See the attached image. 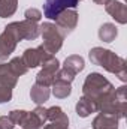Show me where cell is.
<instances>
[{
    "label": "cell",
    "instance_id": "obj_1",
    "mask_svg": "<svg viewBox=\"0 0 127 129\" xmlns=\"http://www.w3.org/2000/svg\"><path fill=\"white\" fill-rule=\"evenodd\" d=\"M88 56H90L91 63L102 66L103 69H106L111 74H115L123 83L127 81V66L126 60L123 57L117 56L111 50H105L100 47H94L93 50H90Z\"/></svg>",
    "mask_w": 127,
    "mask_h": 129
},
{
    "label": "cell",
    "instance_id": "obj_2",
    "mask_svg": "<svg viewBox=\"0 0 127 129\" xmlns=\"http://www.w3.org/2000/svg\"><path fill=\"white\" fill-rule=\"evenodd\" d=\"M20 41H24L20 21L8 24L0 35V63H5L8 60V57L15 51Z\"/></svg>",
    "mask_w": 127,
    "mask_h": 129
},
{
    "label": "cell",
    "instance_id": "obj_3",
    "mask_svg": "<svg viewBox=\"0 0 127 129\" xmlns=\"http://www.w3.org/2000/svg\"><path fill=\"white\" fill-rule=\"evenodd\" d=\"M112 90L114 86L99 72H91L90 75H87L82 86V95L85 98H90L94 102H97L100 98L106 96Z\"/></svg>",
    "mask_w": 127,
    "mask_h": 129
},
{
    "label": "cell",
    "instance_id": "obj_4",
    "mask_svg": "<svg viewBox=\"0 0 127 129\" xmlns=\"http://www.w3.org/2000/svg\"><path fill=\"white\" fill-rule=\"evenodd\" d=\"M39 32L42 35V39H43V44L40 45L46 53L49 54H55L60 51V48L63 47V41L64 36L58 32V29L55 27V24L52 23H43L39 26Z\"/></svg>",
    "mask_w": 127,
    "mask_h": 129
},
{
    "label": "cell",
    "instance_id": "obj_5",
    "mask_svg": "<svg viewBox=\"0 0 127 129\" xmlns=\"http://www.w3.org/2000/svg\"><path fill=\"white\" fill-rule=\"evenodd\" d=\"M79 0H45L43 15L49 20H55L66 9H75Z\"/></svg>",
    "mask_w": 127,
    "mask_h": 129
},
{
    "label": "cell",
    "instance_id": "obj_6",
    "mask_svg": "<svg viewBox=\"0 0 127 129\" xmlns=\"http://www.w3.org/2000/svg\"><path fill=\"white\" fill-rule=\"evenodd\" d=\"M58 69H60V62H58L54 56H51L45 63L42 64L40 72L36 75V83L49 87V86L54 83V80H55V74H57Z\"/></svg>",
    "mask_w": 127,
    "mask_h": 129
},
{
    "label": "cell",
    "instance_id": "obj_7",
    "mask_svg": "<svg viewBox=\"0 0 127 129\" xmlns=\"http://www.w3.org/2000/svg\"><path fill=\"white\" fill-rule=\"evenodd\" d=\"M78 24V12L75 9H66L55 18V27L63 36H67L76 29Z\"/></svg>",
    "mask_w": 127,
    "mask_h": 129
},
{
    "label": "cell",
    "instance_id": "obj_8",
    "mask_svg": "<svg viewBox=\"0 0 127 129\" xmlns=\"http://www.w3.org/2000/svg\"><path fill=\"white\" fill-rule=\"evenodd\" d=\"M51 56L52 54L46 53L42 47H37V48H27L24 51V54L21 56V59H23L24 64L27 66V69H30V68L33 69V68H36L39 64L42 66Z\"/></svg>",
    "mask_w": 127,
    "mask_h": 129
},
{
    "label": "cell",
    "instance_id": "obj_9",
    "mask_svg": "<svg viewBox=\"0 0 127 129\" xmlns=\"http://www.w3.org/2000/svg\"><path fill=\"white\" fill-rule=\"evenodd\" d=\"M106 12L120 24H126L127 23V8L124 3L118 2V0H109L105 5Z\"/></svg>",
    "mask_w": 127,
    "mask_h": 129
},
{
    "label": "cell",
    "instance_id": "obj_10",
    "mask_svg": "<svg viewBox=\"0 0 127 129\" xmlns=\"http://www.w3.org/2000/svg\"><path fill=\"white\" fill-rule=\"evenodd\" d=\"M93 129H118V119L111 114L99 113L93 120Z\"/></svg>",
    "mask_w": 127,
    "mask_h": 129
},
{
    "label": "cell",
    "instance_id": "obj_11",
    "mask_svg": "<svg viewBox=\"0 0 127 129\" xmlns=\"http://www.w3.org/2000/svg\"><path fill=\"white\" fill-rule=\"evenodd\" d=\"M18 77H15V74L11 71L8 63H0V87H8V89H14L17 86Z\"/></svg>",
    "mask_w": 127,
    "mask_h": 129
},
{
    "label": "cell",
    "instance_id": "obj_12",
    "mask_svg": "<svg viewBox=\"0 0 127 129\" xmlns=\"http://www.w3.org/2000/svg\"><path fill=\"white\" fill-rule=\"evenodd\" d=\"M51 95V89L46 87V86H42V84H37L34 83L30 90V98L36 105H43V102L48 101V98Z\"/></svg>",
    "mask_w": 127,
    "mask_h": 129
},
{
    "label": "cell",
    "instance_id": "obj_13",
    "mask_svg": "<svg viewBox=\"0 0 127 129\" xmlns=\"http://www.w3.org/2000/svg\"><path fill=\"white\" fill-rule=\"evenodd\" d=\"M75 110H76V114L79 117H88L91 113H97V105H96L94 101H91L90 98L82 96L78 101Z\"/></svg>",
    "mask_w": 127,
    "mask_h": 129
},
{
    "label": "cell",
    "instance_id": "obj_14",
    "mask_svg": "<svg viewBox=\"0 0 127 129\" xmlns=\"http://www.w3.org/2000/svg\"><path fill=\"white\" fill-rule=\"evenodd\" d=\"M21 24V32H23V38L26 41H34L40 32H39V24L34 23V21H30V20H23L20 21Z\"/></svg>",
    "mask_w": 127,
    "mask_h": 129
},
{
    "label": "cell",
    "instance_id": "obj_15",
    "mask_svg": "<svg viewBox=\"0 0 127 129\" xmlns=\"http://www.w3.org/2000/svg\"><path fill=\"white\" fill-rule=\"evenodd\" d=\"M72 92V87H70V83L63 81V80H54V83L51 84V93L58 99H64L70 95Z\"/></svg>",
    "mask_w": 127,
    "mask_h": 129
},
{
    "label": "cell",
    "instance_id": "obj_16",
    "mask_svg": "<svg viewBox=\"0 0 127 129\" xmlns=\"http://www.w3.org/2000/svg\"><path fill=\"white\" fill-rule=\"evenodd\" d=\"M64 69H67L69 72H72L73 75L79 74L84 68H85V62L81 56L78 54H73V56H69L66 60H64V64H63Z\"/></svg>",
    "mask_w": 127,
    "mask_h": 129
},
{
    "label": "cell",
    "instance_id": "obj_17",
    "mask_svg": "<svg viewBox=\"0 0 127 129\" xmlns=\"http://www.w3.org/2000/svg\"><path fill=\"white\" fill-rule=\"evenodd\" d=\"M117 35H118V30L112 23H105L99 29V38L103 42H112L117 38Z\"/></svg>",
    "mask_w": 127,
    "mask_h": 129
},
{
    "label": "cell",
    "instance_id": "obj_18",
    "mask_svg": "<svg viewBox=\"0 0 127 129\" xmlns=\"http://www.w3.org/2000/svg\"><path fill=\"white\" fill-rule=\"evenodd\" d=\"M18 0H0V18H8L15 14Z\"/></svg>",
    "mask_w": 127,
    "mask_h": 129
},
{
    "label": "cell",
    "instance_id": "obj_19",
    "mask_svg": "<svg viewBox=\"0 0 127 129\" xmlns=\"http://www.w3.org/2000/svg\"><path fill=\"white\" fill-rule=\"evenodd\" d=\"M46 122H69V117L60 107H51L46 108Z\"/></svg>",
    "mask_w": 127,
    "mask_h": 129
},
{
    "label": "cell",
    "instance_id": "obj_20",
    "mask_svg": "<svg viewBox=\"0 0 127 129\" xmlns=\"http://www.w3.org/2000/svg\"><path fill=\"white\" fill-rule=\"evenodd\" d=\"M20 126H21V129H43V123L32 111V113H27V116L24 117V120Z\"/></svg>",
    "mask_w": 127,
    "mask_h": 129
},
{
    "label": "cell",
    "instance_id": "obj_21",
    "mask_svg": "<svg viewBox=\"0 0 127 129\" xmlns=\"http://www.w3.org/2000/svg\"><path fill=\"white\" fill-rule=\"evenodd\" d=\"M9 68H11V71L15 74V77H21V75H24L29 69H27V66L24 64L23 62V59L21 57H14L11 62H9Z\"/></svg>",
    "mask_w": 127,
    "mask_h": 129
},
{
    "label": "cell",
    "instance_id": "obj_22",
    "mask_svg": "<svg viewBox=\"0 0 127 129\" xmlns=\"http://www.w3.org/2000/svg\"><path fill=\"white\" fill-rule=\"evenodd\" d=\"M27 113H29V111H24V110H12V111L9 113V116H8V117L12 120V123H14V125H18V126H20V125L23 123L24 117L27 116Z\"/></svg>",
    "mask_w": 127,
    "mask_h": 129
},
{
    "label": "cell",
    "instance_id": "obj_23",
    "mask_svg": "<svg viewBox=\"0 0 127 129\" xmlns=\"http://www.w3.org/2000/svg\"><path fill=\"white\" fill-rule=\"evenodd\" d=\"M24 17H26V20H30V21L37 23V21H40V18H42L43 15H42V12H40L39 9H36V8H29V9L24 12Z\"/></svg>",
    "mask_w": 127,
    "mask_h": 129
},
{
    "label": "cell",
    "instance_id": "obj_24",
    "mask_svg": "<svg viewBox=\"0 0 127 129\" xmlns=\"http://www.w3.org/2000/svg\"><path fill=\"white\" fill-rule=\"evenodd\" d=\"M43 129H69V122H48Z\"/></svg>",
    "mask_w": 127,
    "mask_h": 129
},
{
    "label": "cell",
    "instance_id": "obj_25",
    "mask_svg": "<svg viewBox=\"0 0 127 129\" xmlns=\"http://www.w3.org/2000/svg\"><path fill=\"white\" fill-rule=\"evenodd\" d=\"M11 99H12V89L0 87V104H3V102H9Z\"/></svg>",
    "mask_w": 127,
    "mask_h": 129
},
{
    "label": "cell",
    "instance_id": "obj_26",
    "mask_svg": "<svg viewBox=\"0 0 127 129\" xmlns=\"http://www.w3.org/2000/svg\"><path fill=\"white\" fill-rule=\"evenodd\" d=\"M33 113L37 116V119H39L43 125L46 123V108H43V105H37V107L34 108Z\"/></svg>",
    "mask_w": 127,
    "mask_h": 129
},
{
    "label": "cell",
    "instance_id": "obj_27",
    "mask_svg": "<svg viewBox=\"0 0 127 129\" xmlns=\"http://www.w3.org/2000/svg\"><path fill=\"white\" fill-rule=\"evenodd\" d=\"M15 125L12 123V120L8 116H2L0 117V129H14Z\"/></svg>",
    "mask_w": 127,
    "mask_h": 129
},
{
    "label": "cell",
    "instance_id": "obj_28",
    "mask_svg": "<svg viewBox=\"0 0 127 129\" xmlns=\"http://www.w3.org/2000/svg\"><path fill=\"white\" fill-rule=\"evenodd\" d=\"M93 2H94L96 5H102V6H105V5H106L109 0H93Z\"/></svg>",
    "mask_w": 127,
    "mask_h": 129
}]
</instances>
